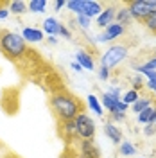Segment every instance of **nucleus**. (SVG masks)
<instances>
[{"mask_svg": "<svg viewBox=\"0 0 156 158\" xmlns=\"http://www.w3.org/2000/svg\"><path fill=\"white\" fill-rule=\"evenodd\" d=\"M127 56H129V47L122 45V43H115V45L108 47L104 50V54L101 56V67H104L108 70L117 69Z\"/></svg>", "mask_w": 156, "mask_h": 158, "instance_id": "nucleus-3", "label": "nucleus"}, {"mask_svg": "<svg viewBox=\"0 0 156 158\" xmlns=\"http://www.w3.org/2000/svg\"><path fill=\"white\" fill-rule=\"evenodd\" d=\"M76 129H77L79 140H93L95 137V122L86 111L79 113L76 117Z\"/></svg>", "mask_w": 156, "mask_h": 158, "instance_id": "nucleus-5", "label": "nucleus"}, {"mask_svg": "<svg viewBox=\"0 0 156 158\" xmlns=\"http://www.w3.org/2000/svg\"><path fill=\"white\" fill-rule=\"evenodd\" d=\"M72 70H76V72H83V69H81V65H79L77 61L72 63Z\"/></svg>", "mask_w": 156, "mask_h": 158, "instance_id": "nucleus-34", "label": "nucleus"}, {"mask_svg": "<svg viewBox=\"0 0 156 158\" xmlns=\"http://www.w3.org/2000/svg\"><path fill=\"white\" fill-rule=\"evenodd\" d=\"M153 126H154V128H156V118H154V122H153Z\"/></svg>", "mask_w": 156, "mask_h": 158, "instance_id": "nucleus-38", "label": "nucleus"}, {"mask_svg": "<svg viewBox=\"0 0 156 158\" xmlns=\"http://www.w3.org/2000/svg\"><path fill=\"white\" fill-rule=\"evenodd\" d=\"M47 6H49L47 0H31L29 4H27V9L31 13H43V11L47 9Z\"/></svg>", "mask_w": 156, "mask_h": 158, "instance_id": "nucleus-22", "label": "nucleus"}, {"mask_svg": "<svg viewBox=\"0 0 156 158\" xmlns=\"http://www.w3.org/2000/svg\"><path fill=\"white\" fill-rule=\"evenodd\" d=\"M77 142V146H76V151H77L79 155H83V156L86 158H101V149L95 146V142L93 140H76Z\"/></svg>", "mask_w": 156, "mask_h": 158, "instance_id": "nucleus-6", "label": "nucleus"}, {"mask_svg": "<svg viewBox=\"0 0 156 158\" xmlns=\"http://www.w3.org/2000/svg\"><path fill=\"white\" fill-rule=\"evenodd\" d=\"M118 153L122 155V156H135L137 155V148H135V144L133 142H129V140H122L120 142V148H118Z\"/></svg>", "mask_w": 156, "mask_h": 158, "instance_id": "nucleus-19", "label": "nucleus"}, {"mask_svg": "<svg viewBox=\"0 0 156 158\" xmlns=\"http://www.w3.org/2000/svg\"><path fill=\"white\" fill-rule=\"evenodd\" d=\"M77 23L81 25V29H88V27H90V18H86L84 15H79L77 16Z\"/></svg>", "mask_w": 156, "mask_h": 158, "instance_id": "nucleus-28", "label": "nucleus"}, {"mask_svg": "<svg viewBox=\"0 0 156 158\" xmlns=\"http://www.w3.org/2000/svg\"><path fill=\"white\" fill-rule=\"evenodd\" d=\"M127 7H129V13H131L133 20L144 23L147 16L153 11H156V0H131L127 4Z\"/></svg>", "mask_w": 156, "mask_h": 158, "instance_id": "nucleus-4", "label": "nucleus"}, {"mask_svg": "<svg viewBox=\"0 0 156 158\" xmlns=\"http://www.w3.org/2000/svg\"><path fill=\"white\" fill-rule=\"evenodd\" d=\"M63 7H67V2H65V0H56V2H54V9H56V13L61 11Z\"/></svg>", "mask_w": 156, "mask_h": 158, "instance_id": "nucleus-33", "label": "nucleus"}, {"mask_svg": "<svg viewBox=\"0 0 156 158\" xmlns=\"http://www.w3.org/2000/svg\"><path fill=\"white\" fill-rule=\"evenodd\" d=\"M58 25L59 22L56 18H45L43 20V32L49 34V36H58Z\"/></svg>", "mask_w": 156, "mask_h": 158, "instance_id": "nucleus-18", "label": "nucleus"}, {"mask_svg": "<svg viewBox=\"0 0 156 158\" xmlns=\"http://www.w3.org/2000/svg\"><path fill=\"white\" fill-rule=\"evenodd\" d=\"M47 41H49L50 45H56V43H58V38H56V36H49V40H47Z\"/></svg>", "mask_w": 156, "mask_h": 158, "instance_id": "nucleus-35", "label": "nucleus"}, {"mask_svg": "<svg viewBox=\"0 0 156 158\" xmlns=\"http://www.w3.org/2000/svg\"><path fill=\"white\" fill-rule=\"evenodd\" d=\"M72 158H86V156H83V155H79L76 149H72Z\"/></svg>", "mask_w": 156, "mask_h": 158, "instance_id": "nucleus-36", "label": "nucleus"}, {"mask_svg": "<svg viewBox=\"0 0 156 158\" xmlns=\"http://www.w3.org/2000/svg\"><path fill=\"white\" fill-rule=\"evenodd\" d=\"M138 97H140V92H137V90H127V92H124L122 95H120V99H122V102L124 104H127V106H133L135 102L138 101Z\"/></svg>", "mask_w": 156, "mask_h": 158, "instance_id": "nucleus-21", "label": "nucleus"}, {"mask_svg": "<svg viewBox=\"0 0 156 158\" xmlns=\"http://www.w3.org/2000/svg\"><path fill=\"white\" fill-rule=\"evenodd\" d=\"M154 133H156V128L153 124H146V126H144V135H146V137H153Z\"/></svg>", "mask_w": 156, "mask_h": 158, "instance_id": "nucleus-30", "label": "nucleus"}, {"mask_svg": "<svg viewBox=\"0 0 156 158\" xmlns=\"http://www.w3.org/2000/svg\"><path fill=\"white\" fill-rule=\"evenodd\" d=\"M49 106L52 113L56 115L59 122H67V120H76L79 113L84 111L83 101L77 99L74 94H70L67 90H58L54 92L49 99Z\"/></svg>", "mask_w": 156, "mask_h": 158, "instance_id": "nucleus-1", "label": "nucleus"}, {"mask_svg": "<svg viewBox=\"0 0 156 158\" xmlns=\"http://www.w3.org/2000/svg\"><path fill=\"white\" fill-rule=\"evenodd\" d=\"M115 22L120 23V25H131V22H133V16H131V13H129V7H127V4H124L122 7H118L117 9V16H115Z\"/></svg>", "mask_w": 156, "mask_h": 158, "instance_id": "nucleus-15", "label": "nucleus"}, {"mask_svg": "<svg viewBox=\"0 0 156 158\" xmlns=\"http://www.w3.org/2000/svg\"><path fill=\"white\" fill-rule=\"evenodd\" d=\"M4 4H7V2H0V7H2V6H4Z\"/></svg>", "mask_w": 156, "mask_h": 158, "instance_id": "nucleus-37", "label": "nucleus"}, {"mask_svg": "<svg viewBox=\"0 0 156 158\" xmlns=\"http://www.w3.org/2000/svg\"><path fill=\"white\" fill-rule=\"evenodd\" d=\"M76 61L81 65V69L83 70H93L95 69L93 58L90 56V52H86V50H79L77 54H76Z\"/></svg>", "mask_w": 156, "mask_h": 158, "instance_id": "nucleus-14", "label": "nucleus"}, {"mask_svg": "<svg viewBox=\"0 0 156 158\" xmlns=\"http://www.w3.org/2000/svg\"><path fill=\"white\" fill-rule=\"evenodd\" d=\"M137 118H138V122H140V124H144V126H146V124H153V122H154V118H156V104L146 108L142 113H138Z\"/></svg>", "mask_w": 156, "mask_h": 158, "instance_id": "nucleus-16", "label": "nucleus"}, {"mask_svg": "<svg viewBox=\"0 0 156 158\" xmlns=\"http://www.w3.org/2000/svg\"><path fill=\"white\" fill-rule=\"evenodd\" d=\"M59 135L67 144H74L77 140V129H76V120H67L59 122Z\"/></svg>", "mask_w": 156, "mask_h": 158, "instance_id": "nucleus-8", "label": "nucleus"}, {"mask_svg": "<svg viewBox=\"0 0 156 158\" xmlns=\"http://www.w3.org/2000/svg\"><path fill=\"white\" fill-rule=\"evenodd\" d=\"M104 133H106V137L113 144H118L120 146V142H122V131H120V128H118L117 124H113L111 120H108L106 124H104Z\"/></svg>", "mask_w": 156, "mask_h": 158, "instance_id": "nucleus-12", "label": "nucleus"}, {"mask_svg": "<svg viewBox=\"0 0 156 158\" xmlns=\"http://www.w3.org/2000/svg\"><path fill=\"white\" fill-rule=\"evenodd\" d=\"M102 4L97 2V0H83V11H81V15H84L86 18H97L99 15L102 13Z\"/></svg>", "mask_w": 156, "mask_h": 158, "instance_id": "nucleus-10", "label": "nucleus"}, {"mask_svg": "<svg viewBox=\"0 0 156 158\" xmlns=\"http://www.w3.org/2000/svg\"><path fill=\"white\" fill-rule=\"evenodd\" d=\"M124 32H126V27H124V25H120V23H117V22H113L111 25H108L106 29L102 31V34H99V41H101V43L113 41V40L124 36Z\"/></svg>", "mask_w": 156, "mask_h": 158, "instance_id": "nucleus-7", "label": "nucleus"}, {"mask_svg": "<svg viewBox=\"0 0 156 158\" xmlns=\"http://www.w3.org/2000/svg\"><path fill=\"white\" fill-rule=\"evenodd\" d=\"M131 83H133V90H142L144 88V85H146V83H144V79L140 77V76H133V77H131Z\"/></svg>", "mask_w": 156, "mask_h": 158, "instance_id": "nucleus-26", "label": "nucleus"}, {"mask_svg": "<svg viewBox=\"0 0 156 158\" xmlns=\"http://www.w3.org/2000/svg\"><path fill=\"white\" fill-rule=\"evenodd\" d=\"M7 9H9V13H13V15H25V13H27V2H23V0L9 2Z\"/></svg>", "mask_w": 156, "mask_h": 158, "instance_id": "nucleus-20", "label": "nucleus"}, {"mask_svg": "<svg viewBox=\"0 0 156 158\" xmlns=\"http://www.w3.org/2000/svg\"><path fill=\"white\" fill-rule=\"evenodd\" d=\"M109 117H111V122H113V124H117V122H122V120H126V113H118V111H113V113H109Z\"/></svg>", "mask_w": 156, "mask_h": 158, "instance_id": "nucleus-27", "label": "nucleus"}, {"mask_svg": "<svg viewBox=\"0 0 156 158\" xmlns=\"http://www.w3.org/2000/svg\"><path fill=\"white\" fill-rule=\"evenodd\" d=\"M154 36H156V32H154Z\"/></svg>", "mask_w": 156, "mask_h": 158, "instance_id": "nucleus-40", "label": "nucleus"}, {"mask_svg": "<svg viewBox=\"0 0 156 158\" xmlns=\"http://www.w3.org/2000/svg\"><path fill=\"white\" fill-rule=\"evenodd\" d=\"M58 36H63V38H67V40L72 38V32H70V29L65 25V23H61V22H59V25H58Z\"/></svg>", "mask_w": 156, "mask_h": 158, "instance_id": "nucleus-25", "label": "nucleus"}, {"mask_svg": "<svg viewBox=\"0 0 156 158\" xmlns=\"http://www.w3.org/2000/svg\"><path fill=\"white\" fill-rule=\"evenodd\" d=\"M86 102H88V108L92 110L95 115H99V117H102V115H104V108H102V104H101V101H99L97 95L90 94V95L86 97Z\"/></svg>", "mask_w": 156, "mask_h": 158, "instance_id": "nucleus-17", "label": "nucleus"}, {"mask_svg": "<svg viewBox=\"0 0 156 158\" xmlns=\"http://www.w3.org/2000/svg\"><path fill=\"white\" fill-rule=\"evenodd\" d=\"M144 25H146L151 32H156V11H153V13L147 16V20L144 22Z\"/></svg>", "mask_w": 156, "mask_h": 158, "instance_id": "nucleus-24", "label": "nucleus"}, {"mask_svg": "<svg viewBox=\"0 0 156 158\" xmlns=\"http://www.w3.org/2000/svg\"><path fill=\"white\" fill-rule=\"evenodd\" d=\"M0 49L7 58L18 59L27 54L29 47H27L25 40L22 38V34L13 32V31H4V32H0Z\"/></svg>", "mask_w": 156, "mask_h": 158, "instance_id": "nucleus-2", "label": "nucleus"}, {"mask_svg": "<svg viewBox=\"0 0 156 158\" xmlns=\"http://www.w3.org/2000/svg\"><path fill=\"white\" fill-rule=\"evenodd\" d=\"M154 58H156V50H154Z\"/></svg>", "mask_w": 156, "mask_h": 158, "instance_id": "nucleus-39", "label": "nucleus"}, {"mask_svg": "<svg viewBox=\"0 0 156 158\" xmlns=\"http://www.w3.org/2000/svg\"><path fill=\"white\" fill-rule=\"evenodd\" d=\"M7 6H9V2H7V4H4V6L0 7V20H6V18L11 15L9 9H7Z\"/></svg>", "mask_w": 156, "mask_h": 158, "instance_id": "nucleus-31", "label": "nucleus"}, {"mask_svg": "<svg viewBox=\"0 0 156 158\" xmlns=\"http://www.w3.org/2000/svg\"><path fill=\"white\" fill-rule=\"evenodd\" d=\"M109 72H111V70L101 67V69H99V79H101V81H108V79H109Z\"/></svg>", "mask_w": 156, "mask_h": 158, "instance_id": "nucleus-29", "label": "nucleus"}, {"mask_svg": "<svg viewBox=\"0 0 156 158\" xmlns=\"http://www.w3.org/2000/svg\"><path fill=\"white\" fill-rule=\"evenodd\" d=\"M140 74H142V76H146L147 81H153V79H156V70H142Z\"/></svg>", "mask_w": 156, "mask_h": 158, "instance_id": "nucleus-32", "label": "nucleus"}, {"mask_svg": "<svg viewBox=\"0 0 156 158\" xmlns=\"http://www.w3.org/2000/svg\"><path fill=\"white\" fill-rule=\"evenodd\" d=\"M67 9L70 13H76V15H81V11H83V0H70L67 2Z\"/></svg>", "mask_w": 156, "mask_h": 158, "instance_id": "nucleus-23", "label": "nucleus"}, {"mask_svg": "<svg viewBox=\"0 0 156 158\" xmlns=\"http://www.w3.org/2000/svg\"><path fill=\"white\" fill-rule=\"evenodd\" d=\"M22 38L25 40V43H39L43 40V31L38 27H23Z\"/></svg>", "mask_w": 156, "mask_h": 158, "instance_id": "nucleus-11", "label": "nucleus"}, {"mask_svg": "<svg viewBox=\"0 0 156 158\" xmlns=\"http://www.w3.org/2000/svg\"><path fill=\"white\" fill-rule=\"evenodd\" d=\"M117 6H108L102 9V13L97 16V25L99 27H102V29H106L108 25H111L113 22H115V16H117Z\"/></svg>", "mask_w": 156, "mask_h": 158, "instance_id": "nucleus-9", "label": "nucleus"}, {"mask_svg": "<svg viewBox=\"0 0 156 158\" xmlns=\"http://www.w3.org/2000/svg\"><path fill=\"white\" fill-rule=\"evenodd\" d=\"M154 104V95H149V94H144V95H140L138 97V101L131 106V111L133 113H142L146 108H149V106H153Z\"/></svg>", "mask_w": 156, "mask_h": 158, "instance_id": "nucleus-13", "label": "nucleus"}]
</instances>
